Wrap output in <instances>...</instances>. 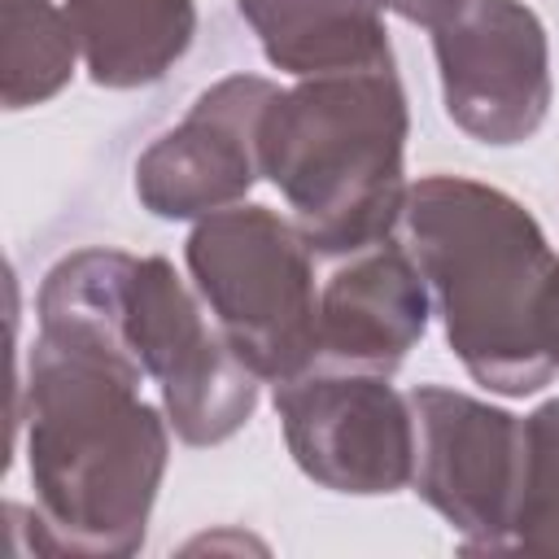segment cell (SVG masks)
I'll return each mask as SVG.
<instances>
[{
    "instance_id": "6da1fadb",
    "label": "cell",
    "mask_w": 559,
    "mask_h": 559,
    "mask_svg": "<svg viewBox=\"0 0 559 559\" xmlns=\"http://www.w3.org/2000/svg\"><path fill=\"white\" fill-rule=\"evenodd\" d=\"M17 432L35 489V550L127 559L144 546L175 428L140 397L131 371L35 332Z\"/></svg>"
},
{
    "instance_id": "7a4b0ae2",
    "label": "cell",
    "mask_w": 559,
    "mask_h": 559,
    "mask_svg": "<svg viewBox=\"0 0 559 559\" xmlns=\"http://www.w3.org/2000/svg\"><path fill=\"white\" fill-rule=\"evenodd\" d=\"M432 310L463 371L502 397L559 376V253L511 192L467 175H419L402 210Z\"/></svg>"
},
{
    "instance_id": "3957f363",
    "label": "cell",
    "mask_w": 559,
    "mask_h": 559,
    "mask_svg": "<svg viewBox=\"0 0 559 559\" xmlns=\"http://www.w3.org/2000/svg\"><path fill=\"white\" fill-rule=\"evenodd\" d=\"M35 314L39 336L87 349L140 384L153 380L183 445H218L253 419L258 371L162 253L74 249L48 266Z\"/></svg>"
},
{
    "instance_id": "277c9868",
    "label": "cell",
    "mask_w": 559,
    "mask_h": 559,
    "mask_svg": "<svg viewBox=\"0 0 559 559\" xmlns=\"http://www.w3.org/2000/svg\"><path fill=\"white\" fill-rule=\"evenodd\" d=\"M411 109L393 66L310 74L280 87L258 127L271 179L319 258L389 240L406 210Z\"/></svg>"
},
{
    "instance_id": "5b68a950",
    "label": "cell",
    "mask_w": 559,
    "mask_h": 559,
    "mask_svg": "<svg viewBox=\"0 0 559 559\" xmlns=\"http://www.w3.org/2000/svg\"><path fill=\"white\" fill-rule=\"evenodd\" d=\"M314 258L301 227L258 201L197 218L188 231L192 288L262 384L319 367Z\"/></svg>"
},
{
    "instance_id": "8992f818",
    "label": "cell",
    "mask_w": 559,
    "mask_h": 559,
    "mask_svg": "<svg viewBox=\"0 0 559 559\" xmlns=\"http://www.w3.org/2000/svg\"><path fill=\"white\" fill-rule=\"evenodd\" d=\"M275 415L293 463L319 489L349 498L411 489L415 411L389 376L319 362L275 384Z\"/></svg>"
},
{
    "instance_id": "52a82bcc",
    "label": "cell",
    "mask_w": 559,
    "mask_h": 559,
    "mask_svg": "<svg viewBox=\"0 0 559 559\" xmlns=\"http://www.w3.org/2000/svg\"><path fill=\"white\" fill-rule=\"evenodd\" d=\"M445 118L476 144L511 148L550 114V39L524 0H467L432 31Z\"/></svg>"
},
{
    "instance_id": "ba28073f",
    "label": "cell",
    "mask_w": 559,
    "mask_h": 559,
    "mask_svg": "<svg viewBox=\"0 0 559 559\" xmlns=\"http://www.w3.org/2000/svg\"><path fill=\"white\" fill-rule=\"evenodd\" d=\"M415 472L411 489L463 537V550H507L524 415L450 384L411 389Z\"/></svg>"
},
{
    "instance_id": "9c48e42d",
    "label": "cell",
    "mask_w": 559,
    "mask_h": 559,
    "mask_svg": "<svg viewBox=\"0 0 559 559\" xmlns=\"http://www.w3.org/2000/svg\"><path fill=\"white\" fill-rule=\"evenodd\" d=\"M275 92L280 83L262 74H227L210 83L188 114L140 153V205L166 223H197L240 205L262 179L258 127Z\"/></svg>"
},
{
    "instance_id": "30bf717a",
    "label": "cell",
    "mask_w": 559,
    "mask_h": 559,
    "mask_svg": "<svg viewBox=\"0 0 559 559\" xmlns=\"http://www.w3.org/2000/svg\"><path fill=\"white\" fill-rule=\"evenodd\" d=\"M432 293L402 240L349 253L319 288V362L393 376L424 341Z\"/></svg>"
},
{
    "instance_id": "8fae6325",
    "label": "cell",
    "mask_w": 559,
    "mask_h": 559,
    "mask_svg": "<svg viewBox=\"0 0 559 559\" xmlns=\"http://www.w3.org/2000/svg\"><path fill=\"white\" fill-rule=\"evenodd\" d=\"M266 61L293 79L393 66L380 0H236Z\"/></svg>"
},
{
    "instance_id": "7c38bea8",
    "label": "cell",
    "mask_w": 559,
    "mask_h": 559,
    "mask_svg": "<svg viewBox=\"0 0 559 559\" xmlns=\"http://www.w3.org/2000/svg\"><path fill=\"white\" fill-rule=\"evenodd\" d=\"M83 70L96 87L157 83L197 35V0H66Z\"/></svg>"
},
{
    "instance_id": "4fadbf2b",
    "label": "cell",
    "mask_w": 559,
    "mask_h": 559,
    "mask_svg": "<svg viewBox=\"0 0 559 559\" xmlns=\"http://www.w3.org/2000/svg\"><path fill=\"white\" fill-rule=\"evenodd\" d=\"M83 61L79 35L66 4L52 0H9L4 9V109H35L52 100Z\"/></svg>"
},
{
    "instance_id": "5bb4252c",
    "label": "cell",
    "mask_w": 559,
    "mask_h": 559,
    "mask_svg": "<svg viewBox=\"0 0 559 559\" xmlns=\"http://www.w3.org/2000/svg\"><path fill=\"white\" fill-rule=\"evenodd\" d=\"M507 550L559 555V397L524 415L520 485H515Z\"/></svg>"
},
{
    "instance_id": "9a60e30c",
    "label": "cell",
    "mask_w": 559,
    "mask_h": 559,
    "mask_svg": "<svg viewBox=\"0 0 559 559\" xmlns=\"http://www.w3.org/2000/svg\"><path fill=\"white\" fill-rule=\"evenodd\" d=\"M467 0H380V9L384 13H397L402 22H411V26H424L428 35L432 31H441L450 17H459V9H463Z\"/></svg>"
}]
</instances>
